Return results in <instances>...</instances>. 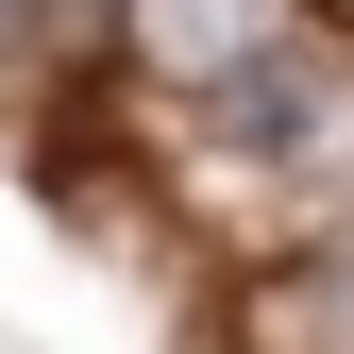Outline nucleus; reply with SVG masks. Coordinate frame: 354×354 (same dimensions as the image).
I'll return each instance as SVG.
<instances>
[{
  "label": "nucleus",
  "mask_w": 354,
  "mask_h": 354,
  "mask_svg": "<svg viewBox=\"0 0 354 354\" xmlns=\"http://www.w3.org/2000/svg\"><path fill=\"white\" fill-rule=\"evenodd\" d=\"M287 169H304V186H354V51L321 68V102H304V136H287Z\"/></svg>",
  "instance_id": "3"
},
{
  "label": "nucleus",
  "mask_w": 354,
  "mask_h": 354,
  "mask_svg": "<svg viewBox=\"0 0 354 354\" xmlns=\"http://www.w3.org/2000/svg\"><path fill=\"white\" fill-rule=\"evenodd\" d=\"M102 17L118 0H34V51H102Z\"/></svg>",
  "instance_id": "4"
},
{
  "label": "nucleus",
  "mask_w": 354,
  "mask_h": 354,
  "mask_svg": "<svg viewBox=\"0 0 354 354\" xmlns=\"http://www.w3.org/2000/svg\"><path fill=\"white\" fill-rule=\"evenodd\" d=\"M236 354H354V236L253 270V287H236Z\"/></svg>",
  "instance_id": "2"
},
{
  "label": "nucleus",
  "mask_w": 354,
  "mask_h": 354,
  "mask_svg": "<svg viewBox=\"0 0 354 354\" xmlns=\"http://www.w3.org/2000/svg\"><path fill=\"white\" fill-rule=\"evenodd\" d=\"M0 51H34V0H0Z\"/></svg>",
  "instance_id": "5"
},
{
  "label": "nucleus",
  "mask_w": 354,
  "mask_h": 354,
  "mask_svg": "<svg viewBox=\"0 0 354 354\" xmlns=\"http://www.w3.org/2000/svg\"><path fill=\"white\" fill-rule=\"evenodd\" d=\"M287 34H321V17H304V0H118V51H136L152 84H203V102L236 68H270Z\"/></svg>",
  "instance_id": "1"
}]
</instances>
